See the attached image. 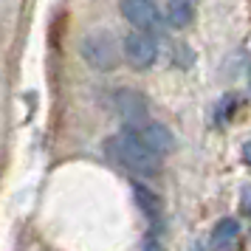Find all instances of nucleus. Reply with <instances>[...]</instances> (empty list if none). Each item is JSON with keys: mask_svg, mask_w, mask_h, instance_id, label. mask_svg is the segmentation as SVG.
Returning <instances> with one entry per match:
<instances>
[{"mask_svg": "<svg viewBox=\"0 0 251 251\" xmlns=\"http://www.w3.org/2000/svg\"><path fill=\"white\" fill-rule=\"evenodd\" d=\"M104 152L107 158L116 161L122 170L133 172V175H155L161 167V155H155L152 150L136 136L133 127H125L122 133H116L104 141Z\"/></svg>", "mask_w": 251, "mask_h": 251, "instance_id": "1", "label": "nucleus"}, {"mask_svg": "<svg viewBox=\"0 0 251 251\" xmlns=\"http://www.w3.org/2000/svg\"><path fill=\"white\" fill-rule=\"evenodd\" d=\"M82 57H85V62L93 65V68L110 71V68H116V62H119V46H116V40L110 34L96 31V34L82 40Z\"/></svg>", "mask_w": 251, "mask_h": 251, "instance_id": "2", "label": "nucleus"}, {"mask_svg": "<svg viewBox=\"0 0 251 251\" xmlns=\"http://www.w3.org/2000/svg\"><path fill=\"white\" fill-rule=\"evenodd\" d=\"M122 54H125L127 65L136 71H144L150 68L152 62H155V57H158V46H155V40H152V34L150 31H130V34L125 37V43H122Z\"/></svg>", "mask_w": 251, "mask_h": 251, "instance_id": "3", "label": "nucleus"}, {"mask_svg": "<svg viewBox=\"0 0 251 251\" xmlns=\"http://www.w3.org/2000/svg\"><path fill=\"white\" fill-rule=\"evenodd\" d=\"M119 9H122L127 23H133L141 31H158L164 25L161 9L152 0H119Z\"/></svg>", "mask_w": 251, "mask_h": 251, "instance_id": "4", "label": "nucleus"}, {"mask_svg": "<svg viewBox=\"0 0 251 251\" xmlns=\"http://www.w3.org/2000/svg\"><path fill=\"white\" fill-rule=\"evenodd\" d=\"M136 130V136L147 144L155 155H170L172 150H175V136H172L170 130L164 125H158V122H141V125L133 127Z\"/></svg>", "mask_w": 251, "mask_h": 251, "instance_id": "5", "label": "nucleus"}, {"mask_svg": "<svg viewBox=\"0 0 251 251\" xmlns=\"http://www.w3.org/2000/svg\"><path fill=\"white\" fill-rule=\"evenodd\" d=\"M116 113L127 122V127H136L147 122V102L136 91H116Z\"/></svg>", "mask_w": 251, "mask_h": 251, "instance_id": "6", "label": "nucleus"}, {"mask_svg": "<svg viewBox=\"0 0 251 251\" xmlns=\"http://www.w3.org/2000/svg\"><path fill=\"white\" fill-rule=\"evenodd\" d=\"M212 249L215 251H237L240 249V223L231 217L217 220L212 228Z\"/></svg>", "mask_w": 251, "mask_h": 251, "instance_id": "7", "label": "nucleus"}, {"mask_svg": "<svg viewBox=\"0 0 251 251\" xmlns=\"http://www.w3.org/2000/svg\"><path fill=\"white\" fill-rule=\"evenodd\" d=\"M164 20L172 28H186L195 20V0H167L164 6Z\"/></svg>", "mask_w": 251, "mask_h": 251, "instance_id": "8", "label": "nucleus"}, {"mask_svg": "<svg viewBox=\"0 0 251 251\" xmlns=\"http://www.w3.org/2000/svg\"><path fill=\"white\" fill-rule=\"evenodd\" d=\"M133 189H136V201L141 203V209L147 212V217H158V212H161V201L158 198L150 192L147 186H141V183H136Z\"/></svg>", "mask_w": 251, "mask_h": 251, "instance_id": "9", "label": "nucleus"}, {"mask_svg": "<svg viewBox=\"0 0 251 251\" xmlns=\"http://www.w3.org/2000/svg\"><path fill=\"white\" fill-rule=\"evenodd\" d=\"M240 212H243V215H251V186L243 189V198H240Z\"/></svg>", "mask_w": 251, "mask_h": 251, "instance_id": "10", "label": "nucleus"}, {"mask_svg": "<svg viewBox=\"0 0 251 251\" xmlns=\"http://www.w3.org/2000/svg\"><path fill=\"white\" fill-rule=\"evenodd\" d=\"M243 161L251 167V141H246V144H243Z\"/></svg>", "mask_w": 251, "mask_h": 251, "instance_id": "11", "label": "nucleus"}, {"mask_svg": "<svg viewBox=\"0 0 251 251\" xmlns=\"http://www.w3.org/2000/svg\"><path fill=\"white\" fill-rule=\"evenodd\" d=\"M144 251H164V246H161L158 240H150L147 246H144Z\"/></svg>", "mask_w": 251, "mask_h": 251, "instance_id": "12", "label": "nucleus"}, {"mask_svg": "<svg viewBox=\"0 0 251 251\" xmlns=\"http://www.w3.org/2000/svg\"><path fill=\"white\" fill-rule=\"evenodd\" d=\"M249 88H251V74H249Z\"/></svg>", "mask_w": 251, "mask_h": 251, "instance_id": "13", "label": "nucleus"}, {"mask_svg": "<svg viewBox=\"0 0 251 251\" xmlns=\"http://www.w3.org/2000/svg\"><path fill=\"white\" fill-rule=\"evenodd\" d=\"M195 251H203V249H195Z\"/></svg>", "mask_w": 251, "mask_h": 251, "instance_id": "14", "label": "nucleus"}]
</instances>
